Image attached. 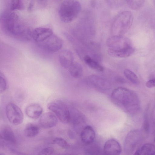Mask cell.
Segmentation results:
<instances>
[{"label":"cell","mask_w":155,"mask_h":155,"mask_svg":"<svg viewBox=\"0 0 155 155\" xmlns=\"http://www.w3.org/2000/svg\"><path fill=\"white\" fill-rule=\"evenodd\" d=\"M0 23L3 31L11 37L24 41L32 38L33 30L22 25L18 15L15 12L2 13L0 15Z\"/></svg>","instance_id":"1"},{"label":"cell","mask_w":155,"mask_h":155,"mask_svg":"<svg viewBox=\"0 0 155 155\" xmlns=\"http://www.w3.org/2000/svg\"><path fill=\"white\" fill-rule=\"evenodd\" d=\"M111 97L117 106L129 114H135L140 110L138 97L135 92L129 89L118 87L112 91Z\"/></svg>","instance_id":"2"},{"label":"cell","mask_w":155,"mask_h":155,"mask_svg":"<svg viewBox=\"0 0 155 155\" xmlns=\"http://www.w3.org/2000/svg\"><path fill=\"white\" fill-rule=\"evenodd\" d=\"M81 9V4L77 0H64L59 8L60 18L64 22H70L78 16Z\"/></svg>","instance_id":"3"},{"label":"cell","mask_w":155,"mask_h":155,"mask_svg":"<svg viewBox=\"0 0 155 155\" xmlns=\"http://www.w3.org/2000/svg\"><path fill=\"white\" fill-rule=\"evenodd\" d=\"M133 21V16L129 11H123L115 18L111 27L113 35H123L131 27Z\"/></svg>","instance_id":"4"},{"label":"cell","mask_w":155,"mask_h":155,"mask_svg":"<svg viewBox=\"0 0 155 155\" xmlns=\"http://www.w3.org/2000/svg\"><path fill=\"white\" fill-rule=\"evenodd\" d=\"M144 136L143 132L139 130L130 131L124 140V149L125 153L127 154H131L138 148L144 139Z\"/></svg>","instance_id":"5"},{"label":"cell","mask_w":155,"mask_h":155,"mask_svg":"<svg viewBox=\"0 0 155 155\" xmlns=\"http://www.w3.org/2000/svg\"><path fill=\"white\" fill-rule=\"evenodd\" d=\"M48 108L58 117L62 123L69 122L70 109L67 105L61 100H57L49 103Z\"/></svg>","instance_id":"6"},{"label":"cell","mask_w":155,"mask_h":155,"mask_svg":"<svg viewBox=\"0 0 155 155\" xmlns=\"http://www.w3.org/2000/svg\"><path fill=\"white\" fill-rule=\"evenodd\" d=\"M5 113L8 120L11 124L17 125L23 122V113L15 104L10 102L7 104L5 107Z\"/></svg>","instance_id":"7"},{"label":"cell","mask_w":155,"mask_h":155,"mask_svg":"<svg viewBox=\"0 0 155 155\" xmlns=\"http://www.w3.org/2000/svg\"><path fill=\"white\" fill-rule=\"evenodd\" d=\"M37 43L41 49L50 53L58 51L61 49L63 45L61 39L53 34L45 40Z\"/></svg>","instance_id":"8"},{"label":"cell","mask_w":155,"mask_h":155,"mask_svg":"<svg viewBox=\"0 0 155 155\" xmlns=\"http://www.w3.org/2000/svg\"><path fill=\"white\" fill-rule=\"evenodd\" d=\"M108 49L114 50H121L132 46L130 40L123 35H113L107 40Z\"/></svg>","instance_id":"9"},{"label":"cell","mask_w":155,"mask_h":155,"mask_svg":"<svg viewBox=\"0 0 155 155\" xmlns=\"http://www.w3.org/2000/svg\"><path fill=\"white\" fill-rule=\"evenodd\" d=\"M86 80L90 85L101 89H107L111 86L110 83L108 80L96 75H92L88 76Z\"/></svg>","instance_id":"10"},{"label":"cell","mask_w":155,"mask_h":155,"mask_svg":"<svg viewBox=\"0 0 155 155\" xmlns=\"http://www.w3.org/2000/svg\"><path fill=\"white\" fill-rule=\"evenodd\" d=\"M57 117L53 113L47 112L41 116L39 120L41 126L45 129L51 128L56 126L57 123Z\"/></svg>","instance_id":"11"},{"label":"cell","mask_w":155,"mask_h":155,"mask_svg":"<svg viewBox=\"0 0 155 155\" xmlns=\"http://www.w3.org/2000/svg\"><path fill=\"white\" fill-rule=\"evenodd\" d=\"M103 150L105 154L117 155L120 154L122 149L120 144L117 141L111 139L105 143Z\"/></svg>","instance_id":"12"},{"label":"cell","mask_w":155,"mask_h":155,"mask_svg":"<svg viewBox=\"0 0 155 155\" xmlns=\"http://www.w3.org/2000/svg\"><path fill=\"white\" fill-rule=\"evenodd\" d=\"M53 34V31L50 28L38 27L32 31V37L37 43L45 40Z\"/></svg>","instance_id":"13"},{"label":"cell","mask_w":155,"mask_h":155,"mask_svg":"<svg viewBox=\"0 0 155 155\" xmlns=\"http://www.w3.org/2000/svg\"><path fill=\"white\" fill-rule=\"evenodd\" d=\"M58 60L63 68L65 69L68 68L74 62L73 54L68 50H63L59 54Z\"/></svg>","instance_id":"14"},{"label":"cell","mask_w":155,"mask_h":155,"mask_svg":"<svg viewBox=\"0 0 155 155\" xmlns=\"http://www.w3.org/2000/svg\"><path fill=\"white\" fill-rule=\"evenodd\" d=\"M80 136L82 142L85 145H88L94 142L95 137V134L94 129L91 126L87 125L81 130Z\"/></svg>","instance_id":"15"},{"label":"cell","mask_w":155,"mask_h":155,"mask_svg":"<svg viewBox=\"0 0 155 155\" xmlns=\"http://www.w3.org/2000/svg\"><path fill=\"white\" fill-rule=\"evenodd\" d=\"M43 111L41 107L37 103H32L28 105L25 110L26 115L29 118L36 119L41 115Z\"/></svg>","instance_id":"16"},{"label":"cell","mask_w":155,"mask_h":155,"mask_svg":"<svg viewBox=\"0 0 155 155\" xmlns=\"http://www.w3.org/2000/svg\"><path fill=\"white\" fill-rule=\"evenodd\" d=\"M134 51V49L132 46L117 50H108V53L111 56L121 58L128 57L132 54Z\"/></svg>","instance_id":"17"},{"label":"cell","mask_w":155,"mask_h":155,"mask_svg":"<svg viewBox=\"0 0 155 155\" xmlns=\"http://www.w3.org/2000/svg\"><path fill=\"white\" fill-rule=\"evenodd\" d=\"M1 134L5 142L11 144L16 143V139L12 129L9 126H5L2 129Z\"/></svg>","instance_id":"18"},{"label":"cell","mask_w":155,"mask_h":155,"mask_svg":"<svg viewBox=\"0 0 155 155\" xmlns=\"http://www.w3.org/2000/svg\"><path fill=\"white\" fill-rule=\"evenodd\" d=\"M155 153L154 145L152 143H147L138 148L134 153V154L154 155Z\"/></svg>","instance_id":"19"},{"label":"cell","mask_w":155,"mask_h":155,"mask_svg":"<svg viewBox=\"0 0 155 155\" xmlns=\"http://www.w3.org/2000/svg\"><path fill=\"white\" fill-rule=\"evenodd\" d=\"M68 69L70 74L75 78H79L83 74V68L78 62H74Z\"/></svg>","instance_id":"20"},{"label":"cell","mask_w":155,"mask_h":155,"mask_svg":"<svg viewBox=\"0 0 155 155\" xmlns=\"http://www.w3.org/2000/svg\"><path fill=\"white\" fill-rule=\"evenodd\" d=\"M39 132L38 126L33 123L28 124L25 127L24 133L25 136L28 138H32L36 136Z\"/></svg>","instance_id":"21"},{"label":"cell","mask_w":155,"mask_h":155,"mask_svg":"<svg viewBox=\"0 0 155 155\" xmlns=\"http://www.w3.org/2000/svg\"><path fill=\"white\" fill-rule=\"evenodd\" d=\"M70 122L73 124L77 125L80 124L83 120V116L80 112L75 109H70Z\"/></svg>","instance_id":"22"},{"label":"cell","mask_w":155,"mask_h":155,"mask_svg":"<svg viewBox=\"0 0 155 155\" xmlns=\"http://www.w3.org/2000/svg\"><path fill=\"white\" fill-rule=\"evenodd\" d=\"M84 59L86 64L92 69L99 72L103 71V67L89 56H85Z\"/></svg>","instance_id":"23"},{"label":"cell","mask_w":155,"mask_h":155,"mask_svg":"<svg viewBox=\"0 0 155 155\" xmlns=\"http://www.w3.org/2000/svg\"><path fill=\"white\" fill-rule=\"evenodd\" d=\"M124 73L126 78L132 83L135 84H139L138 78L133 71L128 69H125Z\"/></svg>","instance_id":"24"},{"label":"cell","mask_w":155,"mask_h":155,"mask_svg":"<svg viewBox=\"0 0 155 155\" xmlns=\"http://www.w3.org/2000/svg\"><path fill=\"white\" fill-rule=\"evenodd\" d=\"M129 6L133 10H138L144 4L145 0H125Z\"/></svg>","instance_id":"25"},{"label":"cell","mask_w":155,"mask_h":155,"mask_svg":"<svg viewBox=\"0 0 155 155\" xmlns=\"http://www.w3.org/2000/svg\"><path fill=\"white\" fill-rule=\"evenodd\" d=\"M51 143L56 144L64 149L68 148L69 145L67 141L63 138L60 137H56L51 141Z\"/></svg>","instance_id":"26"},{"label":"cell","mask_w":155,"mask_h":155,"mask_svg":"<svg viewBox=\"0 0 155 155\" xmlns=\"http://www.w3.org/2000/svg\"><path fill=\"white\" fill-rule=\"evenodd\" d=\"M23 0H12L11 5L12 10H22L24 8Z\"/></svg>","instance_id":"27"},{"label":"cell","mask_w":155,"mask_h":155,"mask_svg":"<svg viewBox=\"0 0 155 155\" xmlns=\"http://www.w3.org/2000/svg\"><path fill=\"white\" fill-rule=\"evenodd\" d=\"M107 4L113 8H118L123 5L126 2L125 0H106Z\"/></svg>","instance_id":"28"},{"label":"cell","mask_w":155,"mask_h":155,"mask_svg":"<svg viewBox=\"0 0 155 155\" xmlns=\"http://www.w3.org/2000/svg\"><path fill=\"white\" fill-rule=\"evenodd\" d=\"M7 83L4 76L0 72V93L4 92L6 89Z\"/></svg>","instance_id":"29"},{"label":"cell","mask_w":155,"mask_h":155,"mask_svg":"<svg viewBox=\"0 0 155 155\" xmlns=\"http://www.w3.org/2000/svg\"><path fill=\"white\" fill-rule=\"evenodd\" d=\"M143 130L146 134H148L150 130V125L147 112H146L144 117L143 123Z\"/></svg>","instance_id":"30"},{"label":"cell","mask_w":155,"mask_h":155,"mask_svg":"<svg viewBox=\"0 0 155 155\" xmlns=\"http://www.w3.org/2000/svg\"><path fill=\"white\" fill-rule=\"evenodd\" d=\"M54 152V150L52 147H48L43 149L39 152V154L51 155Z\"/></svg>","instance_id":"31"},{"label":"cell","mask_w":155,"mask_h":155,"mask_svg":"<svg viewBox=\"0 0 155 155\" xmlns=\"http://www.w3.org/2000/svg\"><path fill=\"white\" fill-rule=\"evenodd\" d=\"M146 86L149 88L154 87L155 86V79H152L147 81L146 83Z\"/></svg>","instance_id":"32"},{"label":"cell","mask_w":155,"mask_h":155,"mask_svg":"<svg viewBox=\"0 0 155 155\" xmlns=\"http://www.w3.org/2000/svg\"><path fill=\"white\" fill-rule=\"evenodd\" d=\"M5 142L1 134H0V147H4Z\"/></svg>","instance_id":"33"},{"label":"cell","mask_w":155,"mask_h":155,"mask_svg":"<svg viewBox=\"0 0 155 155\" xmlns=\"http://www.w3.org/2000/svg\"><path fill=\"white\" fill-rule=\"evenodd\" d=\"M34 5L33 0H31L30 2L28 7V10L30 11L32 10Z\"/></svg>","instance_id":"34"},{"label":"cell","mask_w":155,"mask_h":155,"mask_svg":"<svg viewBox=\"0 0 155 155\" xmlns=\"http://www.w3.org/2000/svg\"><path fill=\"white\" fill-rule=\"evenodd\" d=\"M1 154H3L0 153V155H1Z\"/></svg>","instance_id":"35"},{"label":"cell","mask_w":155,"mask_h":155,"mask_svg":"<svg viewBox=\"0 0 155 155\" xmlns=\"http://www.w3.org/2000/svg\"><path fill=\"white\" fill-rule=\"evenodd\" d=\"M56 0V1H59V0Z\"/></svg>","instance_id":"36"},{"label":"cell","mask_w":155,"mask_h":155,"mask_svg":"<svg viewBox=\"0 0 155 155\" xmlns=\"http://www.w3.org/2000/svg\"><path fill=\"white\" fill-rule=\"evenodd\" d=\"M40 1H42V0H39Z\"/></svg>","instance_id":"37"}]
</instances>
